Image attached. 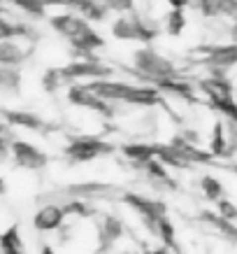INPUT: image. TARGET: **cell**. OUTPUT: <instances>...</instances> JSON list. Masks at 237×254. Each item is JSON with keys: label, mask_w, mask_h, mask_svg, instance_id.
Segmentation results:
<instances>
[{"label": "cell", "mask_w": 237, "mask_h": 254, "mask_svg": "<svg viewBox=\"0 0 237 254\" xmlns=\"http://www.w3.org/2000/svg\"><path fill=\"white\" fill-rule=\"evenodd\" d=\"M21 84V72L19 68H5V65H0V86H2V91L9 93V91H16Z\"/></svg>", "instance_id": "obj_16"}, {"label": "cell", "mask_w": 237, "mask_h": 254, "mask_svg": "<svg viewBox=\"0 0 237 254\" xmlns=\"http://www.w3.org/2000/svg\"><path fill=\"white\" fill-rule=\"evenodd\" d=\"M116 147L105 138H93V135H68L65 145H63L61 154L65 163L70 166H86V163H95L105 156H112Z\"/></svg>", "instance_id": "obj_2"}, {"label": "cell", "mask_w": 237, "mask_h": 254, "mask_svg": "<svg viewBox=\"0 0 237 254\" xmlns=\"http://www.w3.org/2000/svg\"><path fill=\"white\" fill-rule=\"evenodd\" d=\"M12 161H14L16 168L38 173V170H45L49 166V154L31 140L14 138V142H12Z\"/></svg>", "instance_id": "obj_3"}, {"label": "cell", "mask_w": 237, "mask_h": 254, "mask_svg": "<svg viewBox=\"0 0 237 254\" xmlns=\"http://www.w3.org/2000/svg\"><path fill=\"white\" fill-rule=\"evenodd\" d=\"M119 152L126 161H130L135 168H144L149 161L156 159V142H149V140H133V142H126V145L119 147Z\"/></svg>", "instance_id": "obj_8"}, {"label": "cell", "mask_w": 237, "mask_h": 254, "mask_svg": "<svg viewBox=\"0 0 237 254\" xmlns=\"http://www.w3.org/2000/svg\"><path fill=\"white\" fill-rule=\"evenodd\" d=\"M2 122L9 124L12 128L16 131H35V133H47V126L45 119L35 112H28V110H9L5 108L2 110Z\"/></svg>", "instance_id": "obj_7"}, {"label": "cell", "mask_w": 237, "mask_h": 254, "mask_svg": "<svg viewBox=\"0 0 237 254\" xmlns=\"http://www.w3.org/2000/svg\"><path fill=\"white\" fill-rule=\"evenodd\" d=\"M0 252L2 254H26V243H23V238H21L19 226L5 229L2 238H0Z\"/></svg>", "instance_id": "obj_14"}, {"label": "cell", "mask_w": 237, "mask_h": 254, "mask_svg": "<svg viewBox=\"0 0 237 254\" xmlns=\"http://www.w3.org/2000/svg\"><path fill=\"white\" fill-rule=\"evenodd\" d=\"M65 219H68V212L63 208V203H45L40 205L38 212L33 215V229L38 233H54L65 229Z\"/></svg>", "instance_id": "obj_5"}, {"label": "cell", "mask_w": 237, "mask_h": 254, "mask_svg": "<svg viewBox=\"0 0 237 254\" xmlns=\"http://www.w3.org/2000/svg\"><path fill=\"white\" fill-rule=\"evenodd\" d=\"M198 189H200V193H202V198L209 200V203H214V205L219 200L228 198V196H226V185H223L216 175H212V173H202V175L198 177Z\"/></svg>", "instance_id": "obj_11"}, {"label": "cell", "mask_w": 237, "mask_h": 254, "mask_svg": "<svg viewBox=\"0 0 237 254\" xmlns=\"http://www.w3.org/2000/svg\"><path fill=\"white\" fill-rule=\"evenodd\" d=\"M200 222L207 224L209 229H214L223 240H228L233 245H237V224L228 222V219H223L214 212V210H205V212H200Z\"/></svg>", "instance_id": "obj_10"}, {"label": "cell", "mask_w": 237, "mask_h": 254, "mask_svg": "<svg viewBox=\"0 0 237 254\" xmlns=\"http://www.w3.org/2000/svg\"><path fill=\"white\" fill-rule=\"evenodd\" d=\"M207 152L212 154L214 161H226V159H230V156H235V152H233V142H230V133H228V122L219 115L214 117L212 128H209Z\"/></svg>", "instance_id": "obj_4"}, {"label": "cell", "mask_w": 237, "mask_h": 254, "mask_svg": "<svg viewBox=\"0 0 237 254\" xmlns=\"http://www.w3.org/2000/svg\"><path fill=\"white\" fill-rule=\"evenodd\" d=\"M175 252L177 250H170V247H165V245H158L151 250V254H175Z\"/></svg>", "instance_id": "obj_19"}, {"label": "cell", "mask_w": 237, "mask_h": 254, "mask_svg": "<svg viewBox=\"0 0 237 254\" xmlns=\"http://www.w3.org/2000/svg\"><path fill=\"white\" fill-rule=\"evenodd\" d=\"M130 68H133V72L144 84H153V86L158 84V82H165V79L182 77V72H179V68H177L175 63L149 45L138 47L130 54Z\"/></svg>", "instance_id": "obj_1"}, {"label": "cell", "mask_w": 237, "mask_h": 254, "mask_svg": "<svg viewBox=\"0 0 237 254\" xmlns=\"http://www.w3.org/2000/svg\"><path fill=\"white\" fill-rule=\"evenodd\" d=\"M63 208H65L68 217H75V219H91V217H95V203H89V200L68 198L63 203Z\"/></svg>", "instance_id": "obj_15"}, {"label": "cell", "mask_w": 237, "mask_h": 254, "mask_svg": "<svg viewBox=\"0 0 237 254\" xmlns=\"http://www.w3.org/2000/svg\"><path fill=\"white\" fill-rule=\"evenodd\" d=\"M142 173L146 175V180L151 182V185L156 187H168V189H175V180H172V173H170V168L165 166V163H161L158 159H153V161H149L142 168Z\"/></svg>", "instance_id": "obj_13"}, {"label": "cell", "mask_w": 237, "mask_h": 254, "mask_svg": "<svg viewBox=\"0 0 237 254\" xmlns=\"http://www.w3.org/2000/svg\"><path fill=\"white\" fill-rule=\"evenodd\" d=\"M49 26H51V31L56 35H61L63 40H77L82 33H86L91 28V23L86 21L82 14H77V12H58V14L49 16Z\"/></svg>", "instance_id": "obj_6"}, {"label": "cell", "mask_w": 237, "mask_h": 254, "mask_svg": "<svg viewBox=\"0 0 237 254\" xmlns=\"http://www.w3.org/2000/svg\"><path fill=\"white\" fill-rule=\"evenodd\" d=\"M165 2V9H182L186 12L189 7H193V0H163Z\"/></svg>", "instance_id": "obj_18"}, {"label": "cell", "mask_w": 237, "mask_h": 254, "mask_svg": "<svg viewBox=\"0 0 237 254\" xmlns=\"http://www.w3.org/2000/svg\"><path fill=\"white\" fill-rule=\"evenodd\" d=\"M128 231H126V224L119 219L116 215H102L98 224V240L102 247H112L116 245L121 238H126Z\"/></svg>", "instance_id": "obj_9"}, {"label": "cell", "mask_w": 237, "mask_h": 254, "mask_svg": "<svg viewBox=\"0 0 237 254\" xmlns=\"http://www.w3.org/2000/svg\"><path fill=\"white\" fill-rule=\"evenodd\" d=\"M161 28L168 38H182L186 28H189V16L182 9H165L161 19Z\"/></svg>", "instance_id": "obj_12"}, {"label": "cell", "mask_w": 237, "mask_h": 254, "mask_svg": "<svg viewBox=\"0 0 237 254\" xmlns=\"http://www.w3.org/2000/svg\"><path fill=\"white\" fill-rule=\"evenodd\" d=\"M214 212L219 217H223V219H228V222L237 224V203H235V200H230V198L219 200V203L214 205Z\"/></svg>", "instance_id": "obj_17"}]
</instances>
